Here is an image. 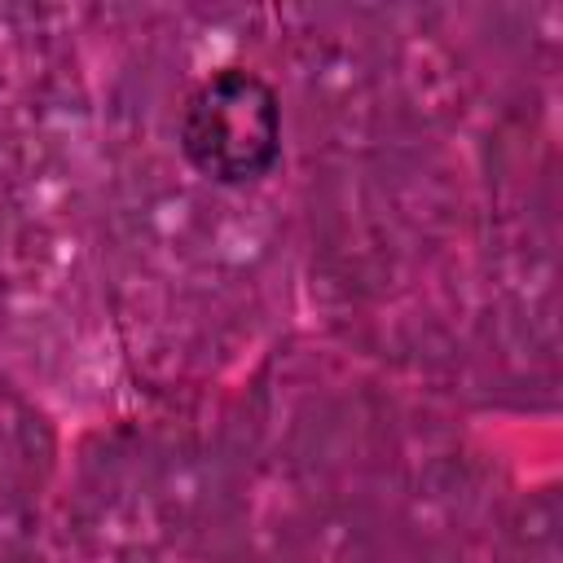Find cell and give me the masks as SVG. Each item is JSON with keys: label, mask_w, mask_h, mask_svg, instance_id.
I'll return each instance as SVG.
<instances>
[{"label": "cell", "mask_w": 563, "mask_h": 563, "mask_svg": "<svg viewBox=\"0 0 563 563\" xmlns=\"http://www.w3.org/2000/svg\"><path fill=\"white\" fill-rule=\"evenodd\" d=\"M185 158L220 185L264 176L282 154V106L273 84L246 66L211 70L180 110Z\"/></svg>", "instance_id": "1"}]
</instances>
